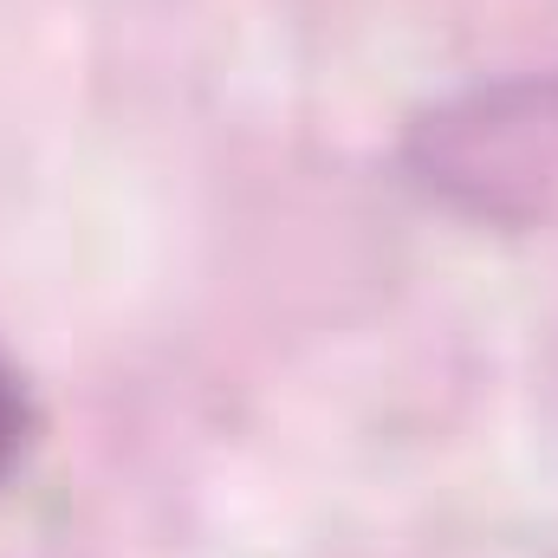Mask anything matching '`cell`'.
<instances>
[{"label":"cell","mask_w":558,"mask_h":558,"mask_svg":"<svg viewBox=\"0 0 558 558\" xmlns=\"http://www.w3.org/2000/svg\"><path fill=\"white\" fill-rule=\"evenodd\" d=\"M26 441H33V397H26V384L0 364V481L20 468Z\"/></svg>","instance_id":"6da1fadb"}]
</instances>
